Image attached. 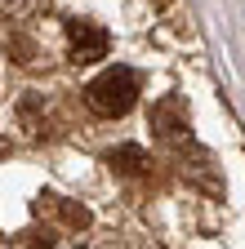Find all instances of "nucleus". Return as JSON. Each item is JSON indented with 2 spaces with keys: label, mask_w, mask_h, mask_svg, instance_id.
<instances>
[{
  "label": "nucleus",
  "mask_w": 245,
  "mask_h": 249,
  "mask_svg": "<svg viewBox=\"0 0 245 249\" xmlns=\"http://www.w3.org/2000/svg\"><path fill=\"white\" fill-rule=\"evenodd\" d=\"M134 98H138V76L130 67H107L85 89V103L94 107L98 116H125L134 107Z\"/></svg>",
  "instance_id": "nucleus-1"
},
{
  "label": "nucleus",
  "mask_w": 245,
  "mask_h": 249,
  "mask_svg": "<svg viewBox=\"0 0 245 249\" xmlns=\"http://www.w3.org/2000/svg\"><path fill=\"white\" fill-rule=\"evenodd\" d=\"M107 49H112V36L98 22H89V18H72L67 22V53H72V62H98V58H107Z\"/></svg>",
  "instance_id": "nucleus-2"
},
{
  "label": "nucleus",
  "mask_w": 245,
  "mask_h": 249,
  "mask_svg": "<svg viewBox=\"0 0 245 249\" xmlns=\"http://www.w3.org/2000/svg\"><path fill=\"white\" fill-rule=\"evenodd\" d=\"M151 129H156L161 138L188 134V107H183V98H161L156 107H151Z\"/></svg>",
  "instance_id": "nucleus-3"
},
{
  "label": "nucleus",
  "mask_w": 245,
  "mask_h": 249,
  "mask_svg": "<svg viewBox=\"0 0 245 249\" xmlns=\"http://www.w3.org/2000/svg\"><path fill=\"white\" fill-rule=\"evenodd\" d=\"M107 160H112L120 174H143V169H147V151H143V147H116Z\"/></svg>",
  "instance_id": "nucleus-4"
},
{
  "label": "nucleus",
  "mask_w": 245,
  "mask_h": 249,
  "mask_svg": "<svg viewBox=\"0 0 245 249\" xmlns=\"http://www.w3.org/2000/svg\"><path fill=\"white\" fill-rule=\"evenodd\" d=\"M9 14H27V9H36V0H0Z\"/></svg>",
  "instance_id": "nucleus-5"
}]
</instances>
